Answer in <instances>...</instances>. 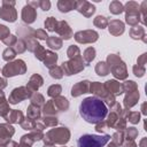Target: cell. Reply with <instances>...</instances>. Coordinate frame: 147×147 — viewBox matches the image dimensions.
<instances>
[{"instance_id": "5b68a950", "label": "cell", "mask_w": 147, "mask_h": 147, "mask_svg": "<svg viewBox=\"0 0 147 147\" xmlns=\"http://www.w3.org/2000/svg\"><path fill=\"white\" fill-rule=\"evenodd\" d=\"M60 92H61V87H60L59 85H56V86H52V87H49V90H48V94H49L51 96H53V95H57Z\"/></svg>"}, {"instance_id": "6da1fadb", "label": "cell", "mask_w": 147, "mask_h": 147, "mask_svg": "<svg viewBox=\"0 0 147 147\" xmlns=\"http://www.w3.org/2000/svg\"><path fill=\"white\" fill-rule=\"evenodd\" d=\"M80 116L91 124H98L102 122L108 113L105 102L95 96H88L84 99L79 106Z\"/></svg>"}, {"instance_id": "3957f363", "label": "cell", "mask_w": 147, "mask_h": 147, "mask_svg": "<svg viewBox=\"0 0 147 147\" xmlns=\"http://www.w3.org/2000/svg\"><path fill=\"white\" fill-rule=\"evenodd\" d=\"M20 67H24V62L18 60L14 63H10L8 64L5 69H3V75L5 76H14V75H17V74H21V72H24L22 70H20Z\"/></svg>"}, {"instance_id": "8992f818", "label": "cell", "mask_w": 147, "mask_h": 147, "mask_svg": "<svg viewBox=\"0 0 147 147\" xmlns=\"http://www.w3.org/2000/svg\"><path fill=\"white\" fill-rule=\"evenodd\" d=\"M55 24H56V22H54V18H53V17H49V18L45 22V25H46V26H47V29H48V30H51V31H53V30H54Z\"/></svg>"}, {"instance_id": "277c9868", "label": "cell", "mask_w": 147, "mask_h": 147, "mask_svg": "<svg viewBox=\"0 0 147 147\" xmlns=\"http://www.w3.org/2000/svg\"><path fill=\"white\" fill-rule=\"evenodd\" d=\"M107 85L109 86V88L111 90V92L117 91V92H116L117 94H121V93H122V90H121L122 86H119V84H118L117 82H115V80H109V82H107Z\"/></svg>"}, {"instance_id": "7a4b0ae2", "label": "cell", "mask_w": 147, "mask_h": 147, "mask_svg": "<svg viewBox=\"0 0 147 147\" xmlns=\"http://www.w3.org/2000/svg\"><path fill=\"white\" fill-rule=\"evenodd\" d=\"M110 140V136H95V134H84L82 136L77 145L78 147H103Z\"/></svg>"}]
</instances>
